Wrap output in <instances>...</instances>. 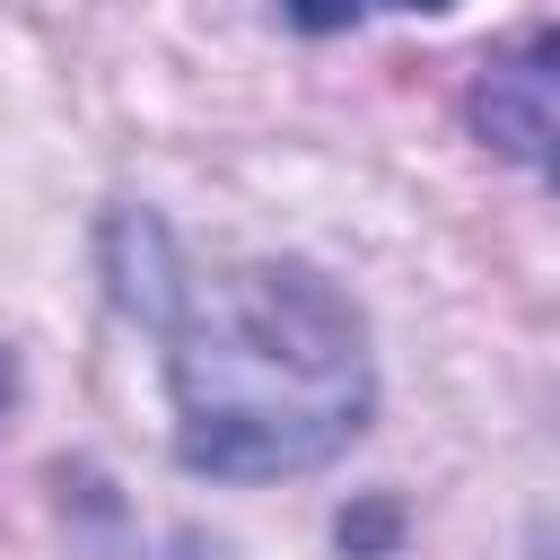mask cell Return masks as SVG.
<instances>
[{
  "instance_id": "2",
  "label": "cell",
  "mask_w": 560,
  "mask_h": 560,
  "mask_svg": "<svg viewBox=\"0 0 560 560\" xmlns=\"http://www.w3.org/2000/svg\"><path fill=\"white\" fill-rule=\"evenodd\" d=\"M464 122L490 158H508L560 192V26H525L499 52H481V70L464 88Z\"/></svg>"
},
{
  "instance_id": "3",
  "label": "cell",
  "mask_w": 560,
  "mask_h": 560,
  "mask_svg": "<svg viewBox=\"0 0 560 560\" xmlns=\"http://www.w3.org/2000/svg\"><path fill=\"white\" fill-rule=\"evenodd\" d=\"M96 271H105L114 315H131L140 332H158V324L175 315L184 280H192L184 254H175V236H166V219L140 210V201H114V210L96 219Z\"/></svg>"
},
{
  "instance_id": "5",
  "label": "cell",
  "mask_w": 560,
  "mask_h": 560,
  "mask_svg": "<svg viewBox=\"0 0 560 560\" xmlns=\"http://www.w3.org/2000/svg\"><path fill=\"white\" fill-rule=\"evenodd\" d=\"M394 525H402L394 508H359V516L341 508V525H332V534H341V551H385V542H394Z\"/></svg>"
},
{
  "instance_id": "1",
  "label": "cell",
  "mask_w": 560,
  "mask_h": 560,
  "mask_svg": "<svg viewBox=\"0 0 560 560\" xmlns=\"http://www.w3.org/2000/svg\"><path fill=\"white\" fill-rule=\"evenodd\" d=\"M166 341L175 464L192 481H298L341 464L376 420V341L341 280L298 254H245L184 280Z\"/></svg>"
},
{
  "instance_id": "4",
  "label": "cell",
  "mask_w": 560,
  "mask_h": 560,
  "mask_svg": "<svg viewBox=\"0 0 560 560\" xmlns=\"http://www.w3.org/2000/svg\"><path fill=\"white\" fill-rule=\"evenodd\" d=\"M280 18H289L298 35H341V26L368 18V0H280Z\"/></svg>"
},
{
  "instance_id": "7",
  "label": "cell",
  "mask_w": 560,
  "mask_h": 560,
  "mask_svg": "<svg viewBox=\"0 0 560 560\" xmlns=\"http://www.w3.org/2000/svg\"><path fill=\"white\" fill-rule=\"evenodd\" d=\"M385 9H411V18H446L455 0H385Z\"/></svg>"
},
{
  "instance_id": "6",
  "label": "cell",
  "mask_w": 560,
  "mask_h": 560,
  "mask_svg": "<svg viewBox=\"0 0 560 560\" xmlns=\"http://www.w3.org/2000/svg\"><path fill=\"white\" fill-rule=\"evenodd\" d=\"M9 402H18V359L0 350V420H9Z\"/></svg>"
}]
</instances>
